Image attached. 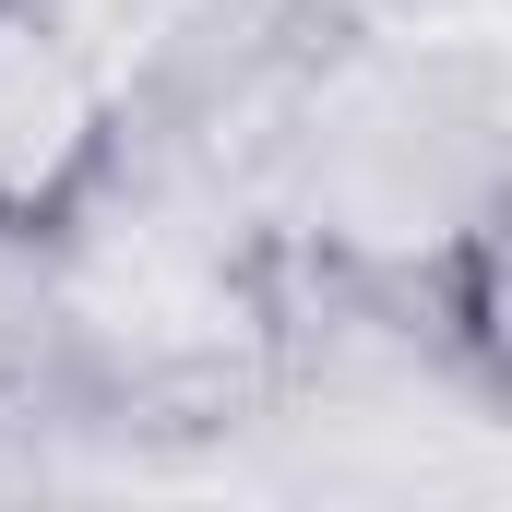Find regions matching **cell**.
Segmentation results:
<instances>
[]
</instances>
